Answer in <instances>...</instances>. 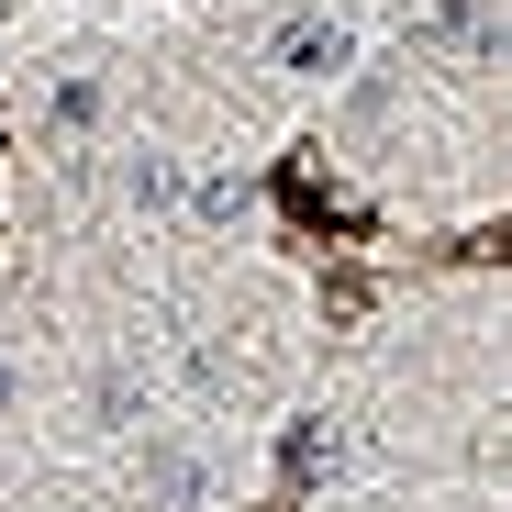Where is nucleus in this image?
<instances>
[{"mask_svg": "<svg viewBox=\"0 0 512 512\" xmlns=\"http://www.w3.org/2000/svg\"><path fill=\"white\" fill-rule=\"evenodd\" d=\"M268 56H279L290 78H334V67H346V23H323V12H290V23L268 34Z\"/></svg>", "mask_w": 512, "mask_h": 512, "instance_id": "1", "label": "nucleus"}, {"mask_svg": "<svg viewBox=\"0 0 512 512\" xmlns=\"http://www.w3.org/2000/svg\"><path fill=\"white\" fill-rule=\"evenodd\" d=\"M145 501H156V512H190V501H201V457H190V446H145Z\"/></svg>", "mask_w": 512, "mask_h": 512, "instance_id": "2", "label": "nucleus"}, {"mask_svg": "<svg viewBox=\"0 0 512 512\" xmlns=\"http://www.w3.org/2000/svg\"><path fill=\"white\" fill-rule=\"evenodd\" d=\"M423 45H446V56H490V45H501V23L479 12V0H457V12H435V23H423Z\"/></svg>", "mask_w": 512, "mask_h": 512, "instance_id": "3", "label": "nucleus"}, {"mask_svg": "<svg viewBox=\"0 0 512 512\" xmlns=\"http://www.w3.org/2000/svg\"><path fill=\"white\" fill-rule=\"evenodd\" d=\"M90 412H101V423H134V412H145V379H134V368H101Z\"/></svg>", "mask_w": 512, "mask_h": 512, "instance_id": "4", "label": "nucleus"}, {"mask_svg": "<svg viewBox=\"0 0 512 512\" xmlns=\"http://www.w3.org/2000/svg\"><path fill=\"white\" fill-rule=\"evenodd\" d=\"M279 457H290V479H312V468L334 457V423H290V446H279Z\"/></svg>", "mask_w": 512, "mask_h": 512, "instance_id": "5", "label": "nucleus"}, {"mask_svg": "<svg viewBox=\"0 0 512 512\" xmlns=\"http://www.w3.org/2000/svg\"><path fill=\"white\" fill-rule=\"evenodd\" d=\"M0 412H12V357H0Z\"/></svg>", "mask_w": 512, "mask_h": 512, "instance_id": "6", "label": "nucleus"}]
</instances>
